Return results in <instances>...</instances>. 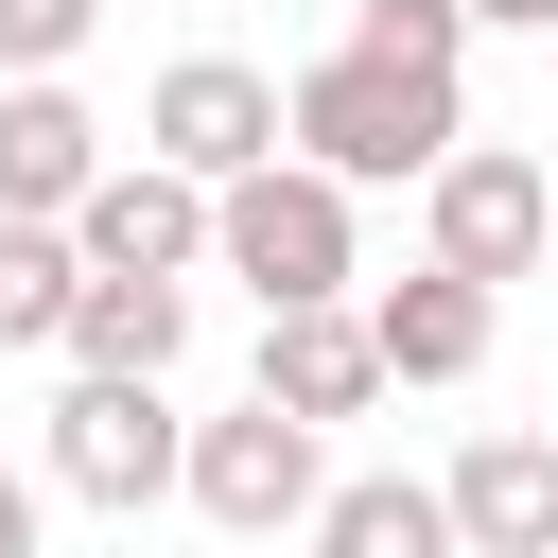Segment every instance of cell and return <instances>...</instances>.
<instances>
[{
  "label": "cell",
  "instance_id": "1",
  "mask_svg": "<svg viewBox=\"0 0 558 558\" xmlns=\"http://www.w3.org/2000/svg\"><path fill=\"white\" fill-rule=\"evenodd\" d=\"M453 140H471V87H418V70H366V52H314L279 87V157H314L331 192H418Z\"/></svg>",
  "mask_w": 558,
  "mask_h": 558
},
{
  "label": "cell",
  "instance_id": "2",
  "mask_svg": "<svg viewBox=\"0 0 558 558\" xmlns=\"http://www.w3.org/2000/svg\"><path fill=\"white\" fill-rule=\"evenodd\" d=\"M209 279H244L262 314L296 296H366V192H331L314 157H262L209 192Z\"/></svg>",
  "mask_w": 558,
  "mask_h": 558
},
{
  "label": "cell",
  "instance_id": "3",
  "mask_svg": "<svg viewBox=\"0 0 558 558\" xmlns=\"http://www.w3.org/2000/svg\"><path fill=\"white\" fill-rule=\"evenodd\" d=\"M174 453H192V418H174V384H105V366H70V401L35 418V488H70V506H105V523H140V506H174Z\"/></svg>",
  "mask_w": 558,
  "mask_h": 558
},
{
  "label": "cell",
  "instance_id": "4",
  "mask_svg": "<svg viewBox=\"0 0 558 558\" xmlns=\"http://www.w3.org/2000/svg\"><path fill=\"white\" fill-rule=\"evenodd\" d=\"M541 209H558V174L523 157V140H453L436 174H418V262L436 279H541Z\"/></svg>",
  "mask_w": 558,
  "mask_h": 558
},
{
  "label": "cell",
  "instance_id": "5",
  "mask_svg": "<svg viewBox=\"0 0 558 558\" xmlns=\"http://www.w3.org/2000/svg\"><path fill=\"white\" fill-rule=\"evenodd\" d=\"M314 488H331V436H314V418H279V401L192 418V453H174V506H192V523H227V541H296V523H314Z\"/></svg>",
  "mask_w": 558,
  "mask_h": 558
},
{
  "label": "cell",
  "instance_id": "6",
  "mask_svg": "<svg viewBox=\"0 0 558 558\" xmlns=\"http://www.w3.org/2000/svg\"><path fill=\"white\" fill-rule=\"evenodd\" d=\"M140 157L192 174V192L262 174V157H279V70H244V52H174V70L140 87Z\"/></svg>",
  "mask_w": 558,
  "mask_h": 558
},
{
  "label": "cell",
  "instance_id": "7",
  "mask_svg": "<svg viewBox=\"0 0 558 558\" xmlns=\"http://www.w3.org/2000/svg\"><path fill=\"white\" fill-rule=\"evenodd\" d=\"M70 262L87 279H209V192L157 174V157H105L70 192Z\"/></svg>",
  "mask_w": 558,
  "mask_h": 558
},
{
  "label": "cell",
  "instance_id": "8",
  "mask_svg": "<svg viewBox=\"0 0 558 558\" xmlns=\"http://www.w3.org/2000/svg\"><path fill=\"white\" fill-rule=\"evenodd\" d=\"M436 506H453V558H558V436L541 418H488L436 471Z\"/></svg>",
  "mask_w": 558,
  "mask_h": 558
},
{
  "label": "cell",
  "instance_id": "9",
  "mask_svg": "<svg viewBox=\"0 0 558 558\" xmlns=\"http://www.w3.org/2000/svg\"><path fill=\"white\" fill-rule=\"evenodd\" d=\"M244 401H279V418H366L384 401V349H366V296H296V314H262V384Z\"/></svg>",
  "mask_w": 558,
  "mask_h": 558
},
{
  "label": "cell",
  "instance_id": "10",
  "mask_svg": "<svg viewBox=\"0 0 558 558\" xmlns=\"http://www.w3.org/2000/svg\"><path fill=\"white\" fill-rule=\"evenodd\" d=\"M488 331H506V296H488V279H436V262L366 296V349H384V384H471V366H488Z\"/></svg>",
  "mask_w": 558,
  "mask_h": 558
},
{
  "label": "cell",
  "instance_id": "11",
  "mask_svg": "<svg viewBox=\"0 0 558 558\" xmlns=\"http://www.w3.org/2000/svg\"><path fill=\"white\" fill-rule=\"evenodd\" d=\"M87 174H105V122H87V87H70V70L0 87V209L70 227V192H87Z\"/></svg>",
  "mask_w": 558,
  "mask_h": 558
},
{
  "label": "cell",
  "instance_id": "12",
  "mask_svg": "<svg viewBox=\"0 0 558 558\" xmlns=\"http://www.w3.org/2000/svg\"><path fill=\"white\" fill-rule=\"evenodd\" d=\"M70 366H105V384H174V349H192V279H70V331H52Z\"/></svg>",
  "mask_w": 558,
  "mask_h": 558
},
{
  "label": "cell",
  "instance_id": "13",
  "mask_svg": "<svg viewBox=\"0 0 558 558\" xmlns=\"http://www.w3.org/2000/svg\"><path fill=\"white\" fill-rule=\"evenodd\" d=\"M296 541H314V558H453V506H436L418 471H331Z\"/></svg>",
  "mask_w": 558,
  "mask_h": 558
},
{
  "label": "cell",
  "instance_id": "14",
  "mask_svg": "<svg viewBox=\"0 0 558 558\" xmlns=\"http://www.w3.org/2000/svg\"><path fill=\"white\" fill-rule=\"evenodd\" d=\"M331 52L418 70V87H471V17H453V0H349V35H331Z\"/></svg>",
  "mask_w": 558,
  "mask_h": 558
},
{
  "label": "cell",
  "instance_id": "15",
  "mask_svg": "<svg viewBox=\"0 0 558 558\" xmlns=\"http://www.w3.org/2000/svg\"><path fill=\"white\" fill-rule=\"evenodd\" d=\"M70 227H35V209H0V349H52L70 331Z\"/></svg>",
  "mask_w": 558,
  "mask_h": 558
},
{
  "label": "cell",
  "instance_id": "16",
  "mask_svg": "<svg viewBox=\"0 0 558 558\" xmlns=\"http://www.w3.org/2000/svg\"><path fill=\"white\" fill-rule=\"evenodd\" d=\"M105 35V0H0V87H35V70H70Z\"/></svg>",
  "mask_w": 558,
  "mask_h": 558
},
{
  "label": "cell",
  "instance_id": "17",
  "mask_svg": "<svg viewBox=\"0 0 558 558\" xmlns=\"http://www.w3.org/2000/svg\"><path fill=\"white\" fill-rule=\"evenodd\" d=\"M35 541H52V488H35V471H0V558H35Z\"/></svg>",
  "mask_w": 558,
  "mask_h": 558
},
{
  "label": "cell",
  "instance_id": "18",
  "mask_svg": "<svg viewBox=\"0 0 558 558\" xmlns=\"http://www.w3.org/2000/svg\"><path fill=\"white\" fill-rule=\"evenodd\" d=\"M471 35H558V0H453Z\"/></svg>",
  "mask_w": 558,
  "mask_h": 558
},
{
  "label": "cell",
  "instance_id": "19",
  "mask_svg": "<svg viewBox=\"0 0 558 558\" xmlns=\"http://www.w3.org/2000/svg\"><path fill=\"white\" fill-rule=\"evenodd\" d=\"M541 262H558V209H541Z\"/></svg>",
  "mask_w": 558,
  "mask_h": 558
}]
</instances>
